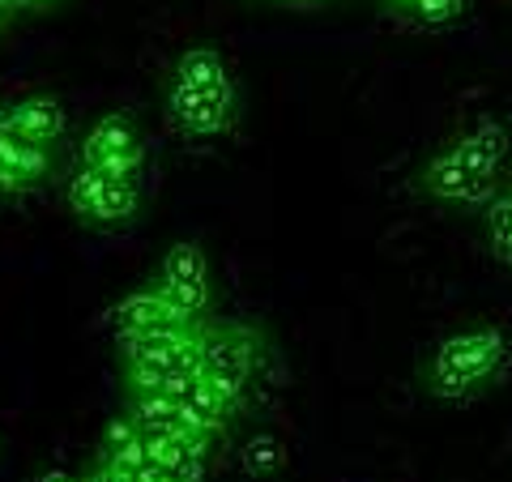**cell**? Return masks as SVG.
Wrapping results in <instances>:
<instances>
[{"label":"cell","mask_w":512,"mask_h":482,"mask_svg":"<svg viewBox=\"0 0 512 482\" xmlns=\"http://www.w3.org/2000/svg\"><path fill=\"white\" fill-rule=\"evenodd\" d=\"M261 367H265V337L256 329L235 325V320L201 325V376L210 380L235 410L244 406V393Z\"/></svg>","instance_id":"cell-1"},{"label":"cell","mask_w":512,"mask_h":482,"mask_svg":"<svg viewBox=\"0 0 512 482\" xmlns=\"http://www.w3.org/2000/svg\"><path fill=\"white\" fill-rule=\"evenodd\" d=\"M504 363H508L504 333H495V329L453 333L448 342H440L436 359H431V393L461 397V393L478 389L483 380H491Z\"/></svg>","instance_id":"cell-2"},{"label":"cell","mask_w":512,"mask_h":482,"mask_svg":"<svg viewBox=\"0 0 512 482\" xmlns=\"http://www.w3.org/2000/svg\"><path fill=\"white\" fill-rule=\"evenodd\" d=\"M158 291L171 308L184 316H205L210 312V261H205L201 244H171L163 265H158Z\"/></svg>","instance_id":"cell-3"},{"label":"cell","mask_w":512,"mask_h":482,"mask_svg":"<svg viewBox=\"0 0 512 482\" xmlns=\"http://www.w3.org/2000/svg\"><path fill=\"white\" fill-rule=\"evenodd\" d=\"M167 116L175 120L180 133H192V137L227 133L231 120H235V90H188V86H171L167 90Z\"/></svg>","instance_id":"cell-4"},{"label":"cell","mask_w":512,"mask_h":482,"mask_svg":"<svg viewBox=\"0 0 512 482\" xmlns=\"http://www.w3.org/2000/svg\"><path fill=\"white\" fill-rule=\"evenodd\" d=\"M111 325H116L124 337H141V333H163V329H192V325H201V320L171 308L163 299V291L150 286V291L124 295L116 308H111Z\"/></svg>","instance_id":"cell-5"},{"label":"cell","mask_w":512,"mask_h":482,"mask_svg":"<svg viewBox=\"0 0 512 482\" xmlns=\"http://www.w3.org/2000/svg\"><path fill=\"white\" fill-rule=\"evenodd\" d=\"M163 393L180 401L184 414H188V423L197 427L201 436H222V431H227V423H231V414H235L231 401L222 397L201 372H197V376H171V380L163 384Z\"/></svg>","instance_id":"cell-6"},{"label":"cell","mask_w":512,"mask_h":482,"mask_svg":"<svg viewBox=\"0 0 512 482\" xmlns=\"http://www.w3.org/2000/svg\"><path fill=\"white\" fill-rule=\"evenodd\" d=\"M5 120V111H0ZM52 171V154L39 141L22 137L18 128H0V192H18V188H30L39 184L43 175Z\"/></svg>","instance_id":"cell-7"},{"label":"cell","mask_w":512,"mask_h":482,"mask_svg":"<svg viewBox=\"0 0 512 482\" xmlns=\"http://www.w3.org/2000/svg\"><path fill=\"white\" fill-rule=\"evenodd\" d=\"M448 150H453V158L474 180L495 184V175L504 167V154H508V133H504V124H495V120H478L470 133H461Z\"/></svg>","instance_id":"cell-8"},{"label":"cell","mask_w":512,"mask_h":482,"mask_svg":"<svg viewBox=\"0 0 512 482\" xmlns=\"http://www.w3.org/2000/svg\"><path fill=\"white\" fill-rule=\"evenodd\" d=\"M423 188L431 192V197H440V201H461V205H487V201L495 197V184L474 180V175L453 158V150H440V154L427 163Z\"/></svg>","instance_id":"cell-9"},{"label":"cell","mask_w":512,"mask_h":482,"mask_svg":"<svg viewBox=\"0 0 512 482\" xmlns=\"http://www.w3.org/2000/svg\"><path fill=\"white\" fill-rule=\"evenodd\" d=\"M5 124L18 128L22 137L39 141V146H52V141L64 133V107L52 99V94H35V99L5 107Z\"/></svg>","instance_id":"cell-10"},{"label":"cell","mask_w":512,"mask_h":482,"mask_svg":"<svg viewBox=\"0 0 512 482\" xmlns=\"http://www.w3.org/2000/svg\"><path fill=\"white\" fill-rule=\"evenodd\" d=\"M171 86H188V90H235L227 64H222V56L210 52V47H192V52H184L180 60H175Z\"/></svg>","instance_id":"cell-11"},{"label":"cell","mask_w":512,"mask_h":482,"mask_svg":"<svg viewBox=\"0 0 512 482\" xmlns=\"http://www.w3.org/2000/svg\"><path fill=\"white\" fill-rule=\"evenodd\" d=\"M141 141L133 133V120L128 116H103L99 124L86 133V146H82V163H103L111 154H128L137 150Z\"/></svg>","instance_id":"cell-12"},{"label":"cell","mask_w":512,"mask_h":482,"mask_svg":"<svg viewBox=\"0 0 512 482\" xmlns=\"http://www.w3.org/2000/svg\"><path fill=\"white\" fill-rule=\"evenodd\" d=\"M197 329V325H192ZM192 329H163V333H141V337H124V367L128 363H158L171 372V355L184 346V337Z\"/></svg>","instance_id":"cell-13"},{"label":"cell","mask_w":512,"mask_h":482,"mask_svg":"<svg viewBox=\"0 0 512 482\" xmlns=\"http://www.w3.org/2000/svg\"><path fill=\"white\" fill-rule=\"evenodd\" d=\"M141 205V192L137 184H120V180H107L99 188V197H94V205L82 214L86 222H103V227H116V222H128L137 214Z\"/></svg>","instance_id":"cell-14"},{"label":"cell","mask_w":512,"mask_h":482,"mask_svg":"<svg viewBox=\"0 0 512 482\" xmlns=\"http://www.w3.org/2000/svg\"><path fill=\"white\" fill-rule=\"evenodd\" d=\"M483 218H487V235H491V248L504 265H512V192H495V197L483 205Z\"/></svg>","instance_id":"cell-15"},{"label":"cell","mask_w":512,"mask_h":482,"mask_svg":"<svg viewBox=\"0 0 512 482\" xmlns=\"http://www.w3.org/2000/svg\"><path fill=\"white\" fill-rule=\"evenodd\" d=\"M282 465V444L274 436H252L244 448V470L248 474H274Z\"/></svg>","instance_id":"cell-16"},{"label":"cell","mask_w":512,"mask_h":482,"mask_svg":"<svg viewBox=\"0 0 512 482\" xmlns=\"http://www.w3.org/2000/svg\"><path fill=\"white\" fill-rule=\"evenodd\" d=\"M107 184V175L99 171V167H90V163H82V171L73 175V184H69V205L77 214H86L90 205H94V197H99V188Z\"/></svg>","instance_id":"cell-17"},{"label":"cell","mask_w":512,"mask_h":482,"mask_svg":"<svg viewBox=\"0 0 512 482\" xmlns=\"http://www.w3.org/2000/svg\"><path fill=\"white\" fill-rule=\"evenodd\" d=\"M466 13V0H414V26H448Z\"/></svg>","instance_id":"cell-18"},{"label":"cell","mask_w":512,"mask_h":482,"mask_svg":"<svg viewBox=\"0 0 512 482\" xmlns=\"http://www.w3.org/2000/svg\"><path fill=\"white\" fill-rule=\"evenodd\" d=\"M90 167H99L107 180L137 184V175H141V146H137V150H128V154H111V158H103V163H90Z\"/></svg>","instance_id":"cell-19"},{"label":"cell","mask_w":512,"mask_h":482,"mask_svg":"<svg viewBox=\"0 0 512 482\" xmlns=\"http://www.w3.org/2000/svg\"><path fill=\"white\" fill-rule=\"evenodd\" d=\"M82 482H116V474H111L103 461H94V470H90V474H86Z\"/></svg>","instance_id":"cell-20"},{"label":"cell","mask_w":512,"mask_h":482,"mask_svg":"<svg viewBox=\"0 0 512 482\" xmlns=\"http://www.w3.org/2000/svg\"><path fill=\"white\" fill-rule=\"evenodd\" d=\"M389 9L397 13V18H406V22L414 18V0H389Z\"/></svg>","instance_id":"cell-21"},{"label":"cell","mask_w":512,"mask_h":482,"mask_svg":"<svg viewBox=\"0 0 512 482\" xmlns=\"http://www.w3.org/2000/svg\"><path fill=\"white\" fill-rule=\"evenodd\" d=\"M43 482H73V478H69V474H60V470H52V474H47Z\"/></svg>","instance_id":"cell-22"},{"label":"cell","mask_w":512,"mask_h":482,"mask_svg":"<svg viewBox=\"0 0 512 482\" xmlns=\"http://www.w3.org/2000/svg\"><path fill=\"white\" fill-rule=\"evenodd\" d=\"M47 5H60V0H35V9H47Z\"/></svg>","instance_id":"cell-23"},{"label":"cell","mask_w":512,"mask_h":482,"mask_svg":"<svg viewBox=\"0 0 512 482\" xmlns=\"http://www.w3.org/2000/svg\"><path fill=\"white\" fill-rule=\"evenodd\" d=\"M303 5H316V0H303Z\"/></svg>","instance_id":"cell-24"}]
</instances>
